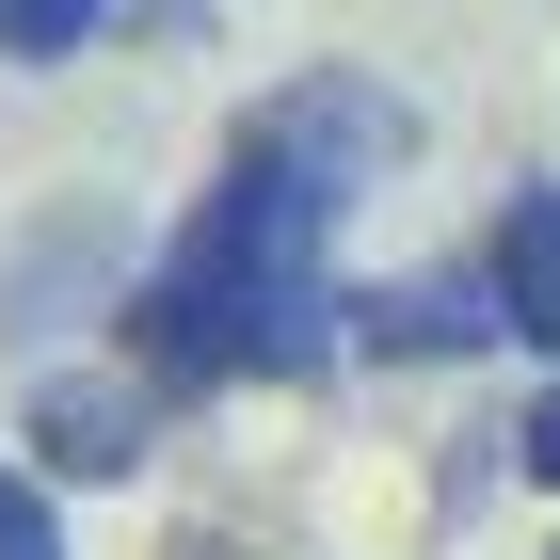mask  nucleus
<instances>
[{
    "instance_id": "nucleus-2",
    "label": "nucleus",
    "mask_w": 560,
    "mask_h": 560,
    "mask_svg": "<svg viewBox=\"0 0 560 560\" xmlns=\"http://www.w3.org/2000/svg\"><path fill=\"white\" fill-rule=\"evenodd\" d=\"M224 144L304 161L320 192H369V176H400V161H417V96H400V81H369V65H304V81H272Z\"/></svg>"
},
{
    "instance_id": "nucleus-6",
    "label": "nucleus",
    "mask_w": 560,
    "mask_h": 560,
    "mask_svg": "<svg viewBox=\"0 0 560 560\" xmlns=\"http://www.w3.org/2000/svg\"><path fill=\"white\" fill-rule=\"evenodd\" d=\"M0 560H65V513H48V465L0 448Z\"/></svg>"
},
{
    "instance_id": "nucleus-7",
    "label": "nucleus",
    "mask_w": 560,
    "mask_h": 560,
    "mask_svg": "<svg viewBox=\"0 0 560 560\" xmlns=\"http://www.w3.org/2000/svg\"><path fill=\"white\" fill-rule=\"evenodd\" d=\"M513 480H545V497H560V369L528 385V417H513Z\"/></svg>"
},
{
    "instance_id": "nucleus-4",
    "label": "nucleus",
    "mask_w": 560,
    "mask_h": 560,
    "mask_svg": "<svg viewBox=\"0 0 560 560\" xmlns=\"http://www.w3.org/2000/svg\"><path fill=\"white\" fill-rule=\"evenodd\" d=\"M513 320H497V272H369L352 289V352L369 369H448V352H497Z\"/></svg>"
},
{
    "instance_id": "nucleus-3",
    "label": "nucleus",
    "mask_w": 560,
    "mask_h": 560,
    "mask_svg": "<svg viewBox=\"0 0 560 560\" xmlns=\"http://www.w3.org/2000/svg\"><path fill=\"white\" fill-rule=\"evenodd\" d=\"M161 400H176V385L144 369V352H129V369H48V385L16 400V448H33L48 480H144Z\"/></svg>"
},
{
    "instance_id": "nucleus-1",
    "label": "nucleus",
    "mask_w": 560,
    "mask_h": 560,
    "mask_svg": "<svg viewBox=\"0 0 560 560\" xmlns=\"http://www.w3.org/2000/svg\"><path fill=\"white\" fill-rule=\"evenodd\" d=\"M337 209L304 161H257V144H224V176L192 192L161 257L129 289V352L161 369L176 400L209 385H304V369H337L352 352V289H337Z\"/></svg>"
},
{
    "instance_id": "nucleus-5",
    "label": "nucleus",
    "mask_w": 560,
    "mask_h": 560,
    "mask_svg": "<svg viewBox=\"0 0 560 560\" xmlns=\"http://www.w3.org/2000/svg\"><path fill=\"white\" fill-rule=\"evenodd\" d=\"M480 272H497V320H513V352H545V369H560V176H513V192H497V241H480Z\"/></svg>"
}]
</instances>
